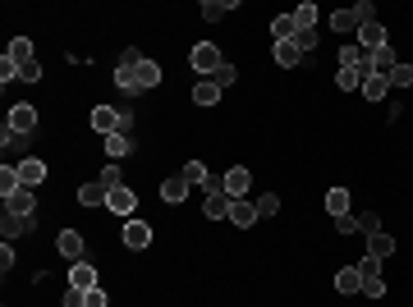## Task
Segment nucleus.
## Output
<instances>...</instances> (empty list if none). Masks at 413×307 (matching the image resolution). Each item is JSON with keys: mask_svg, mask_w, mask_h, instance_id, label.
<instances>
[{"mask_svg": "<svg viewBox=\"0 0 413 307\" xmlns=\"http://www.w3.org/2000/svg\"><path fill=\"white\" fill-rule=\"evenodd\" d=\"M65 307H83V289L69 285V289H65Z\"/></svg>", "mask_w": 413, "mask_h": 307, "instance_id": "obj_44", "label": "nucleus"}, {"mask_svg": "<svg viewBox=\"0 0 413 307\" xmlns=\"http://www.w3.org/2000/svg\"><path fill=\"white\" fill-rule=\"evenodd\" d=\"M230 10H234V5H225V0H202V19L206 23H220Z\"/></svg>", "mask_w": 413, "mask_h": 307, "instance_id": "obj_28", "label": "nucleus"}, {"mask_svg": "<svg viewBox=\"0 0 413 307\" xmlns=\"http://www.w3.org/2000/svg\"><path fill=\"white\" fill-rule=\"evenodd\" d=\"M19 83H42V65H37V60L19 65Z\"/></svg>", "mask_w": 413, "mask_h": 307, "instance_id": "obj_34", "label": "nucleus"}, {"mask_svg": "<svg viewBox=\"0 0 413 307\" xmlns=\"http://www.w3.org/2000/svg\"><path fill=\"white\" fill-rule=\"evenodd\" d=\"M106 207L115 211V216H129V220H133V211H138V198H133V188L124 184V188H110V198H106Z\"/></svg>", "mask_w": 413, "mask_h": 307, "instance_id": "obj_4", "label": "nucleus"}, {"mask_svg": "<svg viewBox=\"0 0 413 307\" xmlns=\"http://www.w3.org/2000/svg\"><path fill=\"white\" fill-rule=\"evenodd\" d=\"M0 234H5V243L19 239V234H33V216H14V211H5V216H0Z\"/></svg>", "mask_w": 413, "mask_h": 307, "instance_id": "obj_8", "label": "nucleus"}, {"mask_svg": "<svg viewBox=\"0 0 413 307\" xmlns=\"http://www.w3.org/2000/svg\"><path fill=\"white\" fill-rule=\"evenodd\" d=\"M377 230H381L377 211H363V216H359V234H377Z\"/></svg>", "mask_w": 413, "mask_h": 307, "instance_id": "obj_38", "label": "nucleus"}, {"mask_svg": "<svg viewBox=\"0 0 413 307\" xmlns=\"http://www.w3.org/2000/svg\"><path fill=\"white\" fill-rule=\"evenodd\" d=\"M69 285L74 289H97V266H87V262H74V271H69Z\"/></svg>", "mask_w": 413, "mask_h": 307, "instance_id": "obj_14", "label": "nucleus"}, {"mask_svg": "<svg viewBox=\"0 0 413 307\" xmlns=\"http://www.w3.org/2000/svg\"><path fill=\"white\" fill-rule=\"evenodd\" d=\"M83 307H110V298H106V289H87V294H83Z\"/></svg>", "mask_w": 413, "mask_h": 307, "instance_id": "obj_37", "label": "nucleus"}, {"mask_svg": "<svg viewBox=\"0 0 413 307\" xmlns=\"http://www.w3.org/2000/svg\"><path fill=\"white\" fill-rule=\"evenodd\" d=\"M359 28H363V23H359V14H354V10H336V14H331V33H359Z\"/></svg>", "mask_w": 413, "mask_h": 307, "instance_id": "obj_19", "label": "nucleus"}, {"mask_svg": "<svg viewBox=\"0 0 413 307\" xmlns=\"http://www.w3.org/2000/svg\"><path fill=\"white\" fill-rule=\"evenodd\" d=\"M363 294H368V298H386V285H381V275H377V280H363Z\"/></svg>", "mask_w": 413, "mask_h": 307, "instance_id": "obj_42", "label": "nucleus"}, {"mask_svg": "<svg viewBox=\"0 0 413 307\" xmlns=\"http://www.w3.org/2000/svg\"><path fill=\"white\" fill-rule=\"evenodd\" d=\"M359 46H363V51H381V46H386V28H381V23L377 19H372V23H363V28H359Z\"/></svg>", "mask_w": 413, "mask_h": 307, "instance_id": "obj_10", "label": "nucleus"}, {"mask_svg": "<svg viewBox=\"0 0 413 307\" xmlns=\"http://www.w3.org/2000/svg\"><path fill=\"white\" fill-rule=\"evenodd\" d=\"M400 65V60H395V51L391 46H381V51H372V74H386L391 78V69Z\"/></svg>", "mask_w": 413, "mask_h": 307, "instance_id": "obj_24", "label": "nucleus"}, {"mask_svg": "<svg viewBox=\"0 0 413 307\" xmlns=\"http://www.w3.org/2000/svg\"><path fill=\"white\" fill-rule=\"evenodd\" d=\"M19 184H23V188H37V184H46V161H37V156L19 161Z\"/></svg>", "mask_w": 413, "mask_h": 307, "instance_id": "obj_7", "label": "nucleus"}, {"mask_svg": "<svg viewBox=\"0 0 413 307\" xmlns=\"http://www.w3.org/2000/svg\"><path fill=\"white\" fill-rule=\"evenodd\" d=\"M5 124H10L14 133H23V138H28V133L37 129V110L23 101V106H14V110H10V120H5Z\"/></svg>", "mask_w": 413, "mask_h": 307, "instance_id": "obj_6", "label": "nucleus"}, {"mask_svg": "<svg viewBox=\"0 0 413 307\" xmlns=\"http://www.w3.org/2000/svg\"><path fill=\"white\" fill-rule=\"evenodd\" d=\"M413 83V65H395L391 69V88H409Z\"/></svg>", "mask_w": 413, "mask_h": 307, "instance_id": "obj_32", "label": "nucleus"}, {"mask_svg": "<svg viewBox=\"0 0 413 307\" xmlns=\"http://www.w3.org/2000/svg\"><path fill=\"white\" fill-rule=\"evenodd\" d=\"M220 184H225L230 198H243V193H248V184H253V175L243 170V165H234V170H225V175H220Z\"/></svg>", "mask_w": 413, "mask_h": 307, "instance_id": "obj_9", "label": "nucleus"}, {"mask_svg": "<svg viewBox=\"0 0 413 307\" xmlns=\"http://www.w3.org/2000/svg\"><path fill=\"white\" fill-rule=\"evenodd\" d=\"M299 60H303V51H299L294 42H276V65H280V69H294Z\"/></svg>", "mask_w": 413, "mask_h": 307, "instance_id": "obj_22", "label": "nucleus"}, {"mask_svg": "<svg viewBox=\"0 0 413 307\" xmlns=\"http://www.w3.org/2000/svg\"><path fill=\"white\" fill-rule=\"evenodd\" d=\"M179 179H184L188 188H206V184H211V170H206L202 161H188L184 170H179Z\"/></svg>", "mask_w": 413, "mask_h": 307, "instance_id": "obj_16", "label": "nucleus"}, {"mask_svg": "<svg viewBox=\"0 0 413 307\" xmlns=\"http://www.w3.org/2000/svg\"><path fill=\"white\" fill-rule=\"evenodd\" d=\"M14 188H23V184H19V165H5V170H0V193L10 198Z\"/></svg>", "mask_w": 413, "mask_h": 307, "instance_id": "obj_30", "label": "nucleus"}, {"mask_svg": "<svg viewBox=\"0 0 413 307\" xmlns=\"http://www.w3.org/2000/svg\"><path fill=\"white\" fill-rule=\"evenodd\" d=\"M92 129H97V133H106V138H110V133H120V110L97 106V110H92Z\"/></svg>", "mask_w": 413, "mask_h": 307, "instance_id": "obj_12", "label": "nucleus"}, {"mask_svg": "<svg viewBox=\"0 0 413 307\" xmlns=\"http://www.w3.org/2000/svg\"><path fill=\"white\" fill-rule=\"evenodd\" d=\"M386 92H391V78H386V74H372V78H363V97H368V101H381Z\"/></svg>", "mask_w": 413, "mask_h": 307, "instance_id": "obj_21", "label": "nucleus"}, {"mask_svg": "<svg viewBox=\"0 0 413 307\" xmlns=\"http://www.w3.org/2000/svg\"><path fill=\"white\" fill-rule=\"evenodd\" d=\"M271 37H276V42H294V37H299V23H294V14H280V19L271 23Z\"/></svg>", "mask_w": 413, "mask_h": 307, "instance_id": "obj_23", "label": "nucleus"}, {"mask_svg": "<svg viewBox=\"0 0 413 307\" xmlns=\"http://www.w3.org/2000/svg\"><path fill=\"white\" fill-rule=\"evenodd\" d=\"M97 184L106 188V193H110V188H124V179H120V165H106V170L97 175Z\"/></svg>", "mask_w": 413, "mask_h": 307, "instance_id": "obj_31", "label": "nucleus"}, {"mask_svg": "<svg viewBox=\"0 0 413 307\" xmlns=\"http://www.w3.org/2000/svg\"><path fill=\"white\" fill-rule=\"evenodd\" d=\"M336 230H340V234H359V216H340Z\"/></svg>", "mask_w": 413, "mask_h": 307, "instance_id": "obj_43", "label": "nucleus"}, {"mask_svg": "<svg viewBox=\"0 0 413 307\" xmlns=\"http://www.w3.org/2000/svg\"><path fill=\"white\" fill-rule=\"evenodd\" d=\"M106 198H110V193H106V188L97 184V179L78 188V202H83V207H106Z\"/></svg>", "mask_w": 413, "mask_h": 307, "instance_id": "obj_20", "label": "nucleus"}, {"mask_svg": "<svg viewBox=\"0 0 413 307\" xmlns=\"http://www.w3.org/2000/svg\"><path fill=\"white\" fill-rule=\"evenodd\" d=\"M188 193H193V188H188L179 175H174V179H165V184H161V202H170V207H179V202H184Z\"/></svg>", "mask_w": 413, "mask_h": 307, "instance_id": "obj_17", "label": "nucleus"}, {"mask_svg": "<svg viewBox=\"0 0 413 307\" xmlns=\"http://www.w3.org/2000/svg\"><path fill=\"white\" fill-rule=\"evenodd\" d=\"M193 101H197V106H216V101H220V83H216V78H197V83H193Z\"/></svg>", "mask_w": 413, "mask_h": 307, "instance_id": "obj_13", "label": "nucleus"}, {"mask_svg": "<svg viewBox=\"0 0 413 307\" xmlns=\"http://www.w3.org/2000/svg\"><path fill=\"white\" fill-rule=\"evenodd\" d=\"M377 271H381L377 257H363V262H359V275H363V280H377Z\"/></svg>", "mask_w": 413, "mask_h": 307, "instance_id": "obj_41", "label": "nucleus"}, {"mask_svg": "<svg viewBox=\"0 0 413 307\" xmlns=\"http://www.w3.org/2000/svg\"><path fill=\"white\" fill-rule=\"evenodd\" d=\"M37 198H33V188H14L10 198H5V211H14V216H33Z\"/></svg>", "mask_w": 413, "mask_h": 307, "instance_id": "obj_11", "label": "nucleus"}, {"mask_svg": "<svg viewBox=\"0 0 413 307\" xmlns=\"http://www.w3.org/2000/svg\"><path fill=\"white\" fill-rule=\"evenodd\" d=\"M124 248H129V253H142V248H152V225H142V220H129V225H124Z\"/></svg>", "mask_w": 413, "mask_h": 307, "instance_id": "obj_3", "label": "nucleus"}, {"mask_svg": "<svg viewBox=\"0 0 413 307\" xmlns=\"http://www.w3.org/2000/svg\"><path fill=\"white\" fill-rule=\"evenodd\" d=\"M336 289H340V294H363L359 266H345V271H336Z\"/></svg>", "mask_w": 413, "mask_h": 307, "instance_id": "obj_18", "label": "nucleus"}, {"mask_svg": "<svg viewBox=\"0 0 413 307\" xmlns=\"http://www.w3.org/2000/svg\"><path fill=\"white\" fill-rule=\"evenodd\" d=\"M14 60V65H28V60H33V42H28V37H14L10 42V51H5Z\"/></svg>", "mask_w": 413, "mask_h": 307, "instance_id": "obj_27", "label": "nucleus"}, {"mask_svg": "<svg viewBox=\"0 0 413 307\" xmlns=\"http://www.w3.org/2000/svg\"><path fill=\"white\" fill-rule=\"evenodd\" d=\"M220 65H225L220 46H211V42H197V46H193V69H197L202 78H216V74H220Z\"/></svg>", "mask_w": 413, "mask_h": 307, "instance_id": "obj_1", "label": "nucleus"}, {"mask_svg": "<svg viewBox=\"0 0 413 307\" xmlns=\"http://www.w3.org/2000/svg\"><path fill=\"white\" fill-rule=\"evenodd\" d=\"M234 78H239V74H234V65H230V60H225V65H220V74H216L220 92H225V88H234Z\"/></svg>", "mask_w": 413, "mask_h": 307, "instance_id": "obj_39", "label": "nucleus"}, {"mask_svg": "<svg viewBox=\"0 0 413 307\" xmlns=\"http://www.w3.org/2000/svg\"><path fill=\"white\" fill-rule=\"evenodd\" d=\"M0 266H5V271H14V248H10V243L0 248Z\"/></svg>", "mask_w": 413, "mask_h": 307, "instance_id": "obj_45", "label": "nucleus"}, {"mask_svg": "<svg viewBox=\"0 0 413 307\" xmlns=\"http://www.w3.org/2000/svg\"><path fill=\"white\" fill-rule=\"evenodd\" d=\"M129 133H110V138H106V156H110V161H120V156H129Z\"/></svg>", "mask_w": 413, "mask_h": 307, "instance_id": "obj_26", "label": "nucleus"}, {"mask_svg": "<svg viewBox=\"0 0 413 307\" xmlns=\"http://www.w3.org/2000/svg\"><path fill=\"white\" fill-rule=\"evenodd\" d=\"M276 211H280V198H276V193H262L257 198V216H276Z\"/></svg>", "mask_w": 413, "mask_h": 307, "instance_id": "obj_35", "label": "nucleus"}, {"mask_svg": "<svg viewBox=\"0 0 413 307\" xmlns=\"http://www.w3.org/2000/svg\"><path fill=\"white\" fill-rule=\"evenodd\" d=\"M326 211H331V216H349V193H345V188H331V193H326Z\"/></svg>", "mask_w": 413, "mask_h": 307, "instance_id": "obj_25", "label": "nucleus"}, {"mask_svg": "<svg viewBox=\"0 0 413 307\" xmlns=\"http://www.w3.org/2000/svg\"><path fill=\"white\" fill-rule=\"evenodd\" d=\"M0 83H5V88H10V83H19V65H14L10 55L0 60Z\"/></svg>", "mask_w": 413, "mask_h": 307, "instance_id": "obj_36", "label": "nucleus"}, {"mask_svg": "<svg viewBox=\"0 0 413 307\" xmlns=\"http://www.w3.org/2000/svg\"><path fill=\"white\" fill-rule=\"evenodd\" d=\"M294 46H299V51H317V28H299Z\"/></svg>", "mask_w": 413, "mask_h": 307, "instance_id": "obj_33", "label": "nucleus"}, {"mask_svg": "<svg viewBox=\"0 0 413 307\" xmlns=\"http://www.w3.org/2000/svg\"><path fill=\"white\" fill-rule=\"evenodd\" d=\"M354 14H359V23H372V19H377V5H372V0H359Z\"/></svg>", "mask_w": 413, "mask_h": 307, "instance_id": "obj_40", "label": "nucleus"}, {"mask_svg": "<svg viewBox=\"0 0 413 307\" xmlns=\"http://www.w3.org/2000/svg\"><path fill=\"white\" fill-rule=\"evenodd\" d=\"M368 257H377V262H386V257H395V239L391 234H368Z\"/></svg>", "mask_w": 413, "mask_h": 307, "instance_id": "obj_15", "label": "nucleus"}, {"mask_svg": "<svg viewBox=\"0 0 413 307\" xmlns=\"http://www.w3.org/2000/svg\"><path fill=\"white\" fill-rule=\"evenodd\" d=\"M257 202H248V198H234L230 202V225H239V230H253L257 225Z\"/></svg>", "mask_w": 413, "mask_h": 307, "instance_id": "obj_2", "label": "nucleus"}, {"mask_svg": "<svg viewBox=\"0 0 413 307\" xmlns=\"http://www.w3.org/2000/svg\"><path fill=\"white\" fill-rule=\"evenodd\" d=\"M55 253L65 257V262H83V234H78V230H65L60 239H55Z\"/></svg>", "mask_w": 413, "mask_h": 307, "instance_id": "obj_5", "label": "nucleus"}, {"mask_svg": "<svg viewBox=\"0 0 413 307\" xmlns=\"http://www.w3.org/2000/svg\"><path fill=\"white\" fill-rule=\"evenodd\" d=\"M294 23H299V28H317V5L313 0H303V5L294 10Z\"/></svg>", "mask_w": 413, "mask_h": 307, "instance_id": "obj_29", "label": "nucleus"}]
</instances>
